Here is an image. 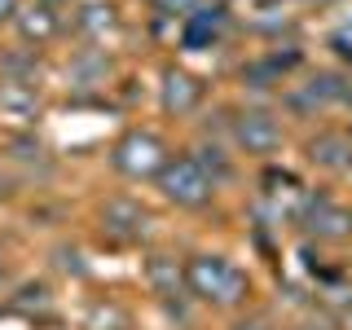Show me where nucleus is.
Returning <instances> with one entry per match:
<instances>
[{"label": "nucleus", "mask_w": 352, "mask_h": 330, "mask_svg": "<svg viewBox=\"0 0 352 330\" xmlns=\"http://www.w3.org/2000/svg\"><path fill=\"white\" fill-rule=\"evenodd\" d=\"M313 234L317 238H348L352 234V212H344V207H335V203H317L313 207Z\"/></svg>", "instance_id": "obj_9"}, {"label": "nucleus", "mask_w": 352, "mask_h": 330, "mask_svg": "<svg viewBox=\"0 0 352 330\" xmlns=\"http://www.w3.org/2000/svg\"><path fill=\"white\" fill-rule=\"evenodd\" d=\"M110 14H115V9L88 5V9H84V18H80V27H84V31H93V36H102V31H110V22H115Z\"/></svg>", "instance_id": "obj_12"}, {"label": "nucleus", "mask_w": 352, "mask_h": 330, "mask_svg": "<svg viewBox=\"0 0 352 330\" xmlns=\"http://www.w3.org/2000/svg\"><path fill=\"white\" fill-rule=\"evenodd\" d=\"M115 168L124 176H132V181H146V176H159L168 168V150H163V141L154 137V132L137 128L115 146Z\"/></svg>", "instance_id": "obj_3"}, {"label": "nucleus", "mask_w": 352, "mask_h": 330, "mask_svg": "<svg viewBox=\"0 0 352 330\" xmlns=\"http://www.w3.org/2000/svg\"><path fill=\"white\" fill-rule=\"evenodd\" d=\"M0 269H5V247H0Z\"/></svg>", "instance_id": "obj_15"}, {"label": "nucleus", "mask_w": 352, "mask_h": 330, "mask_svg": "<svg viewBox=\"0 0 352 330\" xmlns=\"http://www.w3.org/2000/svg\"><path fill=\"white\" fill-rule=\"evenodd\" d=\"M0 110L14 115V119H36V110H40L36 84L31 80H5L0 84Z\"/></svg>", "instance_id": "obj_6"}, {"label": "nucleus", "mask_w": 352, "mask_h": 330, "mask_svg": "<svg viewBox=\"0 0 352 330\" xmlns=\"http://www.w3.org/2000/svg\"><path fill=\"white\" fill-rule=\"evenodd\" d=\"M18 36L27 44H44L58 36V14H53L49 5H31V9H18Z\"/></svg>", "instance_id": "obj_7"}, {"label": "nucleus", "mask_w": 352, "mask_h": 330, "mask_svg": "<svg viewBox=\"0 0 352 330\" xmlns=\"http://www.w3.org/2000/svg\"><path fill=\"white\" fill-rule=\"evenodd\" d=\"M18 18V0H0V27Z\"/></svg>", "instance_id": "obj_14"}, {"label": "nucleus", "mask_w": 352, "mask_h": 330, "mask_svg": "<svg viewBox=\"0 0 352 330\" xmlns=\"http://www.w3.org/2000/svg\"><path fill=\"white\" fill-rule=\"evenodd\" d=\"M159 190L176 207H203L216 190V176L198 159H168V168L159 172Z\"/></svg>", "instance_id": "obj_2"}, {"label": "nucleus", "mask_w": 352, "mask_h": 330, "mask_svg": "<svg viewBox=\"0 0 352 330\" xmlns=\"http://www.w3.org/2000/svg\"><path fill=\"white\" fill-rule=\"evenodd\" d=\"M146 282L154 286V295H176V291H181V282H185V273L176 269L172 256H150V264H146Z\"/></svg>", "instance_id": "obj_10"}, {"label": "nucleus", "mask_w": 352, "mask_h": 330, "mask_svg": "<svg viewBox=\"0 0 352 330\" xmlns=\"http://www.w3.org/2000/svg\"><path fill=\"white\" fill-rule=\"evenodd\" d=\"M154 5H159V14H181V18H190L194 14V5H198V0H154Z\"/></svg>", "instance_id": "obj_13"}, {"label": "nucleus", "mask_w": 352, "mask_h": 330, "mask_svg": "<svg viewBox=\"0 0 352 330\" xmlns=\"http://www.w3.org/2000/svg\"><path fill=\"white\" fill-rule=\"evenodd\" d=\"M339 146H344L339 137H322V141H313V163H326V168H339V163H344V154H339Z\"/></svg>", "instance_id": "obj_11"}, {"label": "nucleus", "mask_w": 352, "mask_h": 330, "mask_svg": "<svg viewBox=\"0 0 352 330\" xmlns=\"http://www.w3.org/2000/svg\"><path fill=\"white\" fill-rule=\"evenodd\" d=\"M40 5H49V9H53V5H58V0H40Z\"/></svg>", "instance_id": "obj_16"}, {"label": "nucleus", "mask_w": 352, "mask_h": 330, "mask_svg": "<svg viewBox=\"0 0 352 330\" xmlns=\"http://www.w3.org/2000/svg\"><path fill=\"white\" fill-rule=\"evenodd\" d=\"M185 286L198 295V300L216 304V308H234L251 295V282L238 264H229L225 256H194L190 269H185Z\"/></svg>", "instance_id": "obj_1"}, {"label": "nucleus", "mask_w": 352, "mask_h": 330, "mask_svg": "<svg viewBox=\"0 0 352 330\" xmlns=\"http://www.w3.org/2000/svg\"><path fill=\"white\" fill-rule=\"evenodd\" d=\"M106 225L115 229V234H124V238H141L150 229V212L137 207V203H128V198H115V203L106 207Z\"/></svg>", "instance_id": "obj_8"}, {"label": "nucleus", "mask_w": 352, "mask_h": 330, "mask_svg": "<svg viewBox=\"0 0 352 330\" xmlns=\"http://www.w3.org/2000/svg\"><path fill=\"white\" fill-rule=\"evenodd\" d=\"M198 102H203V84H198L194 75H185V71H168V75H163V110H172V115H190Z\"/></svg>", "instance_id": "obj_5"}, {"label": "nucleus", "mask_w": 352, "mask_h": 330, "mask_svg": "<svg viewBox=\"0 0 352 330\" xmlns=\"http://www.w3.org/2000/svg\"><path fill=\"white\" fill-rule=\"evenodd\" d=\"M234 137L247 154H273L282 146V124L273 115H260V110H247V115L234 124Z\"/></svg>", "instance_id": "obj_4"}]
</instances>
